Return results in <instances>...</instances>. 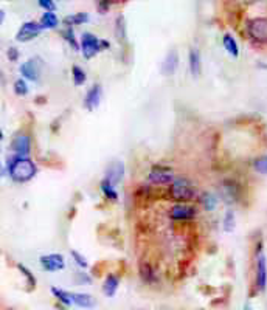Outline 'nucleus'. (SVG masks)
<instances>
[{
    "label": "nucleus",
    "mask_w": 267,
    "mask_h": 310,
    "mask_svg": "<svg viewBox=\"0 0 267 310\" xmlns=\"http://www.w3.org/2000/svg\"><path fill=\"white\" fill-rule=\"evenodd\" d=\"M244 310H253V309L250 307V304H246V307H244Z\"/></svg>",
    "instance_id": "c9c22d12"
},
{
    "label": "nucleus",
    "mask_w": 267,
    "mask_h": 310,
    "mask_svg": "<svg viewBox=\"0 0 267 310\" xmlns=\"http://www.w3.org/2000/svg\"><path fill=\"white\" fill-rule=\"evenodd\" d=\"M11 151L17 154V157H23V155H28L31 151V141L30 137L25 134H19L14 137L11 143Z\"/></svg>",
    "instance_id": "9b49d317"
},
{
    "label": "nucleus",
    "mask_w": 267,
    "mask_h": 310,
    "mask_svg": "<svg viewBox=\"0 0 267 310\" xmlns=\"http://www.w3.org/2000/svg\"><path fill=\"white\" fill-rule=\"evenodd\" d=\"M174 172L171 167L163 166V164H156L149 172V182L156 185H171L174 182Z\"/></svg>",
    "instance_id": "20e7f679"
},
{
    "label": "nucleus",
    "mask_w": 267,
    "mask_h": 310,
    "mask_svg": "<svg viewBox=\"0 0 267 310\" xmlns=\"http://www.w3.org/2000/svg\"><path fill=\"white\" fill-rule=\"evenodd\" d=\"M101 48V39H98L92 33H84L81 36V51L86 59H92Z\"/></svg>",
    "instance_id": "39448f33"
},
{
    "label": "nucleus",
    "mask_w": 267,
    "mask_h": 310,
    "mask_svg": "<svg viewBox=\"0 0 267 310\" xmlns=\"http://www.w3.org/2000/svg\"><path fill=\"white\" fill-rule=\"evenodd\" d=\"M235 225H236V221H235V213L232 210H228L225 213V217H224V230L227 232H232L235 230Z\"/></svg>",
    "instance_id": "bb28decb"
},
{
    "label": "nucleus",
    "mask_w": 267,
    "mask_h": 310,
    "mask_svg": "<svg viewBox=\"0 0 267 310\" xmlns=\"http://www.w3.org/2000/svg\"><path fill=\"white\" fill-rule=\"evenodd\" d=\"M140 270V276H142V279L148 284H152V282H156L157 281V276L154 273V270H152V267L148 264V262H142L138 267Z\"/></svg>",
    "instance_id": "aec40b11"
},
{
    "label": "nucleus",
    "mask_w": 267,
    "mask_h": 310,
    "mask_svg": "<svg viewBox=\"0 0 267 310\" xmlns=\"http://www.w3.org/2000/svg\"><path fill=\"white\" fill-rule=\"evenodd\" d=\"M75 279H76V284H81V286L83 284H86V286H90L92 284V278L89 275H86V273H83V271L81 273H76Z\"/></svg>",
    "instance_id": "473e14b6"
},
{
    "label": "nucleus",
    "mask_w": 267,
    "mask_h": 310,
    "mask_svg": "<svg viewBox=\"0 0 267 310\" xmlns=\"http://www.w3.org/2000/svg\"><path fill=\"white\" fill-rule=\"evenodd\" d=\"M52 293L56 300H59L64 306H72V296H70V292H66L62 289H58V287H52Z\"/></svg>",
    "instance_id": "b1692460"
},
{
    "label": "nucleus",
    "mask_w": 267,
    "mask_h": 310,
    "mask_svg": "<svg viewBox=\"0 0 267 310\" xmlns=\"http://www.w3.org/2000/svg\"><path fill=\"white\" fill-rule=\"evenodd\" d=\"M36 164L27 157H16L8 164L9 177L17 183H25L36 175Z\"/></svg>",
    "instance_id": "f257e3e1"
},
{
    "label": "nucleus",
    "mask_w": 267,
    "mask_h": 310,
    "mask_svg": "<svg viewBox=\"0 0 267 310\" xmlns=\"http://www.w3.org/2000/svg\"><path fill=\"white\" fill-rule=\"evenodd\" d=\"M221 191H222V199L227 203H235V200L238 199L239 189L235 182H230V180H228V182H224Z\"/></svg>",
    "instance_id": "dca6fc26"
},
{
    "label": "nucleus",
    "mask_w": 267,
    "mask_h": 310,
    "mask_svg": "<svg viewBox=\"0 0 267 310\" xmlns=\"http://www.w3.org/2000/svg\"><path fill=\"white\" fill-rule=\"evenodd\" d=\"M17 268H19V270L22 271V273L25 275V278L28 279V287H30V290H31V289H34V287H36V279H34V276L31 275V271H30L27 267H25V265H22V264H19V265H17Z\"/></svg>",
    "instance_id": "7c9ffc66"
},
{
    "label": "nucleus",
    "mask_w": 267,
    "mask_h": 310,
    "mask_svg": "<svg viewBox=\"0 0 267 310\" xmlns=\"http://www.w3.org/2000/svg\"><path fill=\"white\" fill-rule=\"evenodd\" d=\"M255 282H257V289L260 292L266 290V286H267V264H266V256H264L261 247L257 250V276H255Z\"/></svg>",
    "instance_id": "6e6552de"
},
{
    "label": "nucleus",
    "mask_w": 267,
    "mask_h": 310,
    "mask_svg": "<svg viewBox=\"0 0 267 310\" xmlns=\"http://www.w3.org/2000/svg\"><path fill=\"white\" fill-rule=\"evenodd\" d=\"M99 188H101V191H103L104 196H106V199H109L110 202H117L118 200V194L115 191V186H113L110 182H107L106 178L103 180V182H101Z\"/></svg>",
    "instance_id": "5701e85b"
},
{
    "label": "nucleus",
    "mask_w": 267,
    "mask_h": 310,
    "mask_svg": "<svg viewBox=\"0 0 267 310\" xmlns=\"http://www.w3.org/2000/svg\"><path fill=\"white\" fill-rule=\"evenodd\" d=\"M39 23L42 25L44 30L45 28H56L58 23H59V19L56 17V14H55L53 11H45L44 14H42V17H41V22Z\"/></svg>",
    "instance_id": "412c9836"
},
{
    "label": "nucleus",
    "mask_w": 267,
    "mask_h": 310,
    "mask_svg": "<svg viewBox=\"0 0 267 310\" xmlns=\"http://www.w3.org/2000/svg\"><path fill=\"white\" fill-rule=\"evenodd\" d=\"M62 36L66 37V41L72 45V48L75 50V51H78L80 50V44H78V41H76V37H75V33H73V30L69 27L67 30H64L62 31Z\"/></svg>",
    "instance_id": "cd10ccee"
},
{
    "label": "nucleus",
    "mask_w": 267,
    "mask_h": 310,
    "mask_svg": "<svg viewBox=\"0 0 267 310\" xmlns=\"http://www.w3.org/2000/svg\"><path fill=\"white\" fill-rule=\"evenodd\" d=\"M39 6L44 8L45 11H55L56 8L55 0H39Z\"/></svg>",
    "instance_id": "72a5a7b5"
},
{
    "label": "nucleus",
    "mask_w": 267,
    "mask_h": 310,
    "mask_svg": "<svg viewBox=\"0 0 267 310\" xmlns=\"http://www.w3.org/2000/svg\"><path fill=\"white\" fill-rule=\"evenodd\" d=\"M8 59L11 62H16L19 59V51H17V48H14V47H9L8 48Z\"/></svg>",
    "instance_id": "f704fd0d"
},
{
    "label": "nucleus",
    "mask_w": 267,
    "mask_h": 310,
    "mask_svg": "<svg viewBox=\"0 0 267 310\" xmlns=\"http://www.w3.org/2000/svg\"><path fill=\"white\" fill-rule=\"evenodd\" d=\"M70 254H72V257L75 259V262L78 264L81 268H87V267H89V262H87V259H86V257H84V256H83L80 251L72 250V251H70Z\"/></svg>",
    "instance_id": "2f4dec72"
},
{
    "label": "nucleus",
    "mask_w": 267,
    "mask_h": 310,
    "mask_svg": "<svg viewBox=\"0 0 267 310\" xmlns=\"http://www.w3.org/2000/svg\"><path fill=\"white\" fill-rule=\"evenodd\" d=\"M118 286H120V278L117 275H107V278L104 279V284H103L104 296H107V298H112V296L117 293Z\"/></svg>",
    "instance_id": "f3484780"
},
{
    "label": "nucleus",
    "mask_w": 267,
    "mask_h": 310,
    "mask_svg": "<svg viewBox=\"0 0 267 310\" xmlns=\"http://www.w3.org/2000/svg\"><path fill=\"white\" fill-rule=\"evenodd\" d=\"M170 197L176 202H189L196 197V186L186 177H176L174 182L170 185Z\"/></svg>",
    "instance_id": "f03ea898"
},
{
    "label": "nucleus",
    "mask_w": 267,
    "mask_h": 310,
    "mask_svg": "<svg viewBox=\"0 0 267 310\" xmlns=\"http://www.w3.org/2000/svg\"><path fill=\"white\" fill-rule=\"evenodd\" d=\"M72 76H73V82L75 85H83L87 79V76H86V72L78 67V66H73L72 67Z\"/></svg>",
    "instance_id": "a878e982"
},
{
    "label": "nucleus",
    "mask_w": 267,
    "mask_h": 310,
    "mask_svg": "<svg viewBox=\"0 0 267 310\" xmlns=\"http://www.w3.org/2000/svg\"><path fill=\"white\" fill-rule=\"evenodd\" d=\"M70 296H72V303L81 309H93L96 306L93 296L87 293H70Z\"/></svg>",
    "instance_id": "2eb2a0df"
},
{
    "label": "nucleus",
    "mask_w": 267,
    "mask_h": 310,
    "mask_svg": "<svg viewBox=\"0 0 267 310\" xmlns=\"http://www.w3.org/2000/svg\"><path fill=\"white\" fill-rule=\"evenodd\" d=\"M253 167L258 174L267 175V155H263V157L257 158L255 163H253Z\"/></svg>",
    "instance_id": "c85d7f7f"
},
{
    "label": "nucleus",
    "mask_w": 267,
    "mask_h": 310,
    "mask_svg": "<svg viewBox=\"0 0 267 310\" xmlns=\"http://www.w3.org/2000/svg\"><path fill=\"white\" fill-rule=\"evenodd\" d=\"M39 262H41L42 268L47 270V271H59V270H64V267H66L64 256L59 254V253L44 254V256H41Z\"/></svg>",
    "instance_id": "1a4fd4ad"
},
{
    "label": "nucleus",
    "mask_w": 267,
    "mask_h": 310,
    "mask_svg": "<svg viewBox=\"0 0 267 310\" xmlns=\"http://www.w3.org/2000/svg\"><path fill=\"white\" fill-rule=\"evenodd\" d=\"M222 42H224L225 50H227L228 53H230L233 58H238V56H239V47H238V44H236V41H235V37H233L232 34H228V33L224 34Z\"/></svg>",
    "instance_id": "4be33fe9"
},
{
    "label": "nucleus",
    "mask_w": 267,
    "mask_h": 310,
    "mask_svg": "<svg viewBox=\"0 0 267 310\" xmlns=\"http://www.w3.org/2000/svg\"><path fill=\"white\" fill-rule=\"evenodd\" d=\"M14 93L16 95H19V96H25L28 93V85H27V82H25L23 79H17L16 82H14Z\"/></svg>",
    "instance_id": "c756f323"
},
{
    "label": "nucleus",
    "mask_w": 267,
    "mask_h": 310,
    "mask_svg": "<svg viewBox=\"0 0 267 310\" xmlns=\"http://www.w3.org/2000/svg\"><path fill=\"white\" fill-rule=\"evenodd\" d=\"M42 30H44L42 25L34 22V20L25 22V23H22V27L16 33V41H19V42H28V41H31V39H34L36 36H39Z\"/></svg>",
    "instance_id": "423d86ee"
},
{
    "label": "nucleus",
    "mask_w": 267,
    "mask_h": 310,
    "mask_svg": "<svg viewBox=\"0 0 267 310\" xmlns=\"http://www.w3.org/2000/svg\"><path fill=\"white\" fill-rule=\"evenodd\" d=\"M87 20H89V14H87V12H76V14L67 16L64 19V23L66 25H81V23H84Z\"/></svg>",
    "instance_id": "393cba45"
},
{
    "label": "nucleus",
    "mask_w": 267,
    "mask_h": 310,
    "mask_svg": "<svg viewBox=\"0 0 267 310\" xmlns=\"http://www.w3.org/2000/svg\"><path fill=\"white\" fill-rule=\"evenodd\" d=\"M202 70V61H200V53L197 48H191L189 50V72L194 78H197L200 75Z\"/></svg>",
    "instance_id": "a211bd4d"
},
{
    "label": "nucleus",
    "mask_w": 267,
    "mask_h": 310,
    "mask_svg": "<svg viewBox=\"0 0 267 310\" xmlns=\"http://www.w3.org/2000/svg\"><path fill=\"white\" fill-rule=\"evenodd\" d=\"M199 202L207 211H213L216 206H218V197H216L213 192H202Z\"/></svg>",
    "instance_id": "6ab92c4d"
},
{
    "label": "nucleus",
    "mask_w": 267,
    "mask_h": 310,
    "mask_svg": "<svg viewBox=\"0 0 267 310\" xmlns=\"http://www.w3.org/2000/svg\"><path fill=\"white\" fill-rule=\"evenodd\" d=\"M123 175H124V164L123 161H113L107 166V169H106V180L107 182H110L113 186L121 183V180H123Z\"/></svg>",
    "instance_id": "f8f14e48"
},
{
    "label": "nucleus",
    "mask_w": 267,
    "mask_h": 310,
    "mask_svg": "<svg viewBox=\"0 0 267 310\" xmlns=\"http://www.w3.org/2000/svg\"><path fill=\"white\" fill-rule=\"evenodd\" d=\"M247 33L257 42H267V17H255L247 22Z\"/></svg>",
    "instance_id": "7ed1b4c3"
},
{
    "label": "nucleus",
    "mask_w": 267,
    "mask_h": 310,
    "mask_svg": "<svg viewBox=\"0 0 267 310\" xmlns=\"http://www.w3.org/2000/svg\"><path fill=\"white\" fill-rule=\"evenodd\" d=\"M177 67H179V56H177L176 51H170L162 64V73L165 76H171L176 73Z\"/></svg>",
    "instance_id": "4468645a"
},
{
    "label": "nucleus",
    "mask_w": 267,
    "mask_h": 310,
    "mask_svg": "<svg viewBox=\"0 0 267 310\" xmlns=\"http://www.w3.org/2000/svg\"><path fill=\"white\" fill-rule=\"evenodd\" d=\"M41 69L42 66L39 64V59H30L20 66V73L23 78H27L28 81H37L41 76Z\"/></svg>",
    "instance_id": "9d476101"
},
{
    "label": "nucleus",
    "mask_w": 267,
    "mask_h": 310,
    "mask_svg": "<svg viewBox=\"0 0 267 310\" xmlns=\"http://www.w3.org/2000/svg\"><path fill=\"white\" fill-rule=\"evenodd\" d=\"M196 216V208L188 203H177L170 210V217L174 219V221H193Z\"/></svg>",
    "instance_id": "0eeeda50"
},
{
    "label": "nucleus",
    "mask_w": 267,
    "mask_h": 310,
    "mask_svg": "<svg viewBox=\"0 0 267 310\" xmlns=\"http://www.w3.org/2000/svg\"><path fill=\"white\" fill-rule=\"evenodd\" d=\"M101 96H103V88H101L99 84H93L84 98V107L87 110H95L99 106Z\"/></svg>",
    "instance_id": "ddd939ff"
}]
</instances>
